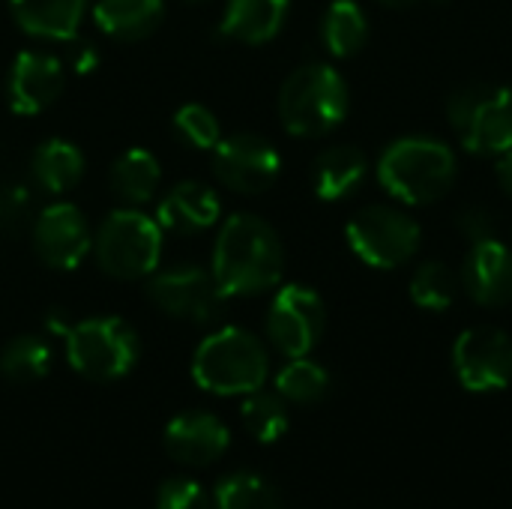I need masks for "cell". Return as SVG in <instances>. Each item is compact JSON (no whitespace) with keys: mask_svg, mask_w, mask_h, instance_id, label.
I'll return each mask as SVG.
<instances>
[{"mask_svg":"<svg viewBox=\"0 0 512 509\" xmlns=\"http://www.w3.org/2000/svg\"><path fill=\"white\" fill-rule=\"evenodd\" d=\"M285 249L270 222L234 213L222 222L213 249V276L225 297H255L279 285Z\"/></svg>","mask_w":512,"mask_h":509,"instance_id":"obj_1","label":"cell"},{"mask_svg":"<svg viewBox=\"0 0 512 509\" xmlns=\"http://www.w3.org/2000/svg\"><path fill=\"white\" fill-rule=\"evenodd\" d=\"M378 180L402 204H435L456 183V156L438 138H399L384 150L378 162Z\"/></svg>","mask_w":512,"mask_h":509,"instance_id":"obj_2","label":"cell"},{"mask_svg":"<svg viewBox=\"0 0 512 509\" xmlns=\"http://www.w3.org/2000/svg\"><path fill=\"white\" fill-rule=\"evenodd\" d=\"M267 372L270 357L261 339L240 327L210 333L192 357L195 384L216 396H249L264 387Z\"/></svg>","mask_w":512,"mask_h":509,"instance_id":"obj_3","label":"cell"},{"mask_svg":"<svg viewBox=\"0 0 512 509\" xmlns=\"http://www.w3.org/2000/svg\"><path fill=\"white\" fill-rule=\"evenodd\" d=\"M351 108L345 78L327 63L294 69L279 90V120L297 138H321L333 132Z\"/></svg>","mask_w":512,"mask_h":509,"instance_id":"obj_4","label":"cell"},{"mask_svg":"<svg viewBox=\"0 0 512 509\" xmlns=\"http://www.w3.org/2000/svg\"><path fill=\"white\" fill-rule=\"evenodd\" d=\"M447 117L462 147L477 156L512 150V90L504 84H468L447 102Z\"/></svg>","mask_w":512,"mask_h":509,"instance_id":"obj_5","label":"cell"},{"mask_svg":"<svg viewBox=\"0 0 512 509\" xmlns=\"http://www.w3.org/2000/svg\"><path fill=\"white\" fill-rule=\"evenodd\" d=\"M135 330L120 318H87L66 333V360L87 381H117L138 363Z\"/></svg>","mask_w":512,"mask_h":509,"instance_id":"obj_6","label":"cell"},{"mask_svg":"<svg viewBox=\"0 0 512 509\" xmlns=\"http://www.w3.org/2000/svg\"><path fill=\"white\" fill-rule=\"evenodd\" d=\"M99 267L114 279H144L162 258V225L141 210H114L93 240Z\"/></svg>","mask_w":512,"mask_h":509,"instance_id":"obj_7","label":"cell"},{"mask_svg":"<svg viewBox=\"0 0 512 509\" xmlns=\"http://www.w3.org/2000/svg\"><path fill=\"white\" fill-rule=\"evenodd\" d=\"M345 234L354 255L375 270L402 267L420 249V225L408 213L384 204L363 207L348 222Z\"/></svg>","mask_w":512,"mask_h":509,"instance_id":"obj_8","label":"cell"},{"mask_svg":"<svg viewBox=\"0 0 512 509\" xmlns=\"http://www.w3.org/2000/svg\"><path fill=\"white\" fill-rule=\"evenodd\" d=\"M147 297L159 312L195 324H210L225 303L213 270H204L198 264H177L171 270L156 273L147 288Z\"/></svg>","mask_w":512,"mask_h":509,"instance_id":"obj_9","label":"cell"},{"mask_svg":"<svg viewBox=\"0 0 512 509\" xmlns=\"http://www.w3.org/2000/svg\"><path fill=\"white\" fill-rule=\"evenodd\" d=\"M327 309L324 300L306 285H285L267 312V336L285 357H306L324 336Z\"/></svg>","mask_w":512,"mask_h":509,"instance_id":"obj_10","label":"cell"},{"mask_svg":"<svg viewBox=\"0 0 512 509\" xmlns=\"http://www.w3.org/2000/svg\"><path fill=\"white\" fill-rule=\"evenodd\" d=\"M453 369L465 390L495 393L512 381V339L498 327H471L453 345Z\"/></svg>","mask_w":512,"mask_h":509,"instance_id":"obj_11","label":"cell"},{"mask_svg":"<svg viewBox=\"0 0 512 509\" xmlns=\"http://www.w3.org/2000/svg\"><path fill=\"white\" fill-rule=\"evenodd\" d=\"M213 171L222 186L240 195H258L270 189L282 171L279 150L252 132H237L213 147Z\"/></svg>","mask_w":512,"mask_h":509,"instance_id":"obj_12","label":"cell"},{"mask_svg":"<svg viewBox=\"0 0 512 509\" xmlns=\"http://www.w3.org/2000/svg\"><path fill=\"white\" fill-rule=\"evenodd\" d=\"M33 246L42 264L54 270H78L93 249L90 222L75 204H48L33 219Z\"/></svg>","mask_w":512,"mask_h":509,"instance_id":"obj_13","label":"cell"},{"mask_svg":"<svg viewBox=\"0 0 512 509\" xmlns=\"http://www.w3.org/2000/svg\"><path fill=\"white\" fill-rule=\"evenodd\" d=\"M66 84V69L54 54L45 51H21L6 78V99L15 114H42L57 102Z\"/></svg>","mask_w":512,"mask_h":509,"instance_id":"obj_14","label":"cell"},{"mask_svg":"<svg viewBox=\"0 0 512 509\" xmlns=\"http://www.w3.org/2000/svg\"><path fill=\"white\" fill-rule=\"evenodd\" d=\"M231 432L225 423L207 411H186L174 417L165 429V450L174 462L186 468H207L225 456Z\"/></svg>","mask_w":512,"mask_h":509,"instance_id":"obj_15","label":"cell"},{"mask_svg":"<svg viewBox=\"0 0 512 509\" xmlns=\"http://www.w3.org/2000/svg\"><path fill=\"white\" fill-rule=\"evenodd\" d=\"M465 291L474 303L498 309L512 303V249L504 246L498 237L474 243L465 270H462Z\"/></svg>","mask_w":512,"mask_h":509,"instance_id":"obj_16","label":"cell"},{"mask_svg":"<svg viewBox=\"0 0 512 509\" xmlns=\"http://www.w3.org/2000/svg\"><path fill=\"white\" fill-rule=\"evenodd\" d=\"M222 204L204 183L183 180L159 201V225L174 234H198L216 225Z\"/></svg>","mask_w":512,"mask_h":509,"instance_id":"obj_17","label":"cell"},{"mask_svg":"<svg viewBox=\"0 0 512 509\" xmlns=\"http://www.w3.org/2000/svg\"><path fill=\"white\" fill-rule=\"evenodd\" d=\"M90 0H9L15 24L36 39H75Z\"/></svg>","mask_w":512,"mask_h":509,"instance_id":"obj_18","label":"cell"},{"mask_svg":"<svg viewBox=\"0 0 512 509\" xmlns=\"http://www.w3.org/2000/svg\"><path fill=\"white\" fill-rule=\"evenodd\" d=\"M288 9L291 0H228L219 30L228 39L261 45L282 30Z\"/></svg>","mask_w":512,"mask_h":509,"instance_id":"obj_19","label":"cell"},{"mask_svg":"<svg viewBox=\"0 0 512 509\" xmlns=\"http://www.w3.org/2000/svg\"><path fill=\"white\" fill-rule=\"evenodd\" d=\"M369 162L360 147L339 144L324 150L312 165V189L321 201H342L348 198L366 177Z\"/></svg>","mask_w":512,"mask_h":509,"instance_id":"obj_20","label":"cell"},{"mask_svg":"<svg viewBox=\"0 0 512 509\" xmlns=\"http://www.w3.org/2000/svg\"><path fill=\"white\" fill-rule=\"evenodd\" d=\"M165 15L162 0H96L93 21L96 27L120 42H138L150 36Z\"/></svg>","mask_w":512,"mask_h":509,"instance_id":"obj_21","label":"cell"},{"mask_svg":"<svg viewBox=\"0 0 512 509\" xmlns=\"http://www.w3.org/2000/svg\"><path fill=\"white\" fill-rule=\"evenodd\" d=\"M30 174L39 189L51 195H63L75 189L84 177V156L81 150L66 138H48L42 141L30 156Z\"/></svg>","mask_w":512,"mask_h":509,"instance_id":"obj_22","label":"cell"},{"mask_svg":"<svg viewBox=\"0 0 512 509\" xmlns=\"http://www.w3.org/2000/svg\"><path fill=\"white\" fill-rule=\"evenodd\" d=\"M159 180H162L159 159L150 150H144V147L126 150L111 165V189H114L117 198H123L132 207L147 204L156 195Z\"/></svg>","mask_w":512,"mask_h":509,"instance_id":"obj_23","label":"cell"},{"mask_svg":"<svg viewBox=\"0 0 512 509\" xmlns=\"http://www.w3.org/2000/svg\"><path fill=\"white\" fill-rule=\"evenodd\" d=\"M321 36H324V45L330 48V54H336V57L357 54L369 39V21H366V12L360 9V3L333 0L330 9L324 12Z\"/></svg>","mask_w":512,"mask_h":509,"instance_id":"obj_24","label":"cell"},{"mask_svg":"<svg viewBox=\"0 0 512 509\" xmlns=\"http://www.w3.org/2000/svg\"><path fill=\"white\" fill-rule=\"evenodd\" d=\"M276 393L285 402H294V405H315V402H321L330 393V375L315 360L294 357L276 375Z\"/></svg>","mask_w":512,"mask_h":509,"instance_id":"obj_25","label":"cell"},{"mask_svg":"<svg viewBox=\"0 0 512 509\" xmlns=\"http://www.w3.org/2000/svg\"><path fill=\"white\" fill-rule=\"evenodd\" d=\"M246 432L261 444H276L288 432V405L279 393H249L240 408Z\"/></svg>","mask_w":512,"mask_h":509,"instance_id":"obj_26","label":"cell"},{"mask_svg":"<svg viewBox=\"0 0 512 509\" xmlns=\"http://www.w3.org/2000/svg\"><path fill=\"white\" fill-rule=\"evenodd\" d=\"M51 369V348L39 336H15L0 354V372L15 384L42 381Z\"/></svg>","mask_w":512,"mask_h":509,"instance_id":"obj_27","label":"cell"},{"mask_svg":"<svg viewBox=\"0 0 512 509\" xmlns=\"http://www.w3.org/2000/svg\"><path fill=\"white\" fill-rule=\"evenodd\" d=\"M216 509H285V504L264 477L240 471L216 486Z\"/></svg>","mask_w":512,"mask_h":509,"instance_id":"obj_28","label":"cell"},{"mask_svg":"<svg viewBox=\"0 0 512 509\" xmlns=\"http://www.w3.org/2000/svg\"><path fill=\"white\" fill-rule=\"evenodd\" d=\"M459 294V279L456 273L441 264V261H426L417 267L414 279H411V300L420 306V309H429V312H444L453 306Z\"/></svg>","mask_w":512,"mask_h":509,"instance_id":"obj_29","label":"cell"},{"mask_svg":"<svg viewBox=\"0 0 512 509\" xmlns=\"http://www.w3.org/2000/svg\"><path fill=\"white\" fill-rule=\"evenodd\" d=\"M174 132L186 147H195V150H213L222 141L219 117L207 105H198V102L183 105L174 114Z\"/></svg>","mask_w":512,"mask_h":509,"instance_id":"obj_30","label":"cell"},{"mask_svg":"<svg viewBox=\"0 0 512 509\" xmlns=\"http://www.w3.org/2000/svg\"><path fill=\"white\" fill-rule=\"evenodd\" d=\"M33 219V192L21 180L0 183V228L18 231Z\"/></svg>","mask_w":512,"mask_h":509,"instance_id":"obj_31","label":"cell"},{"mask_svg":"<svg viewBox=\"0 0 512 509\" xmlns=\"http://www.w3.org/2000/svg\"><path fill=\"white\" fill-rule=\"evenodd\" d=\"M156 509H210V495L189 477L165 480L156 492Z\"/></svg>","mask_w":512,"mask_h":509,"instance_id":"obj_32","label":"cell"},{"mask_svg":"<svg viewBox=\"0 0 512 509\" xmlns=\"http://www.w3.org/2000/svg\"><path fill=\"white\" fill-rule=\"evenodd\" d=\"M459 231H462L471 243L492 240L495 231H498L495 213L486 210V207H468V210H462V216H459Z\"/></svg>","mask_w":512,"mask_h":509,"instance_id":"obj_33","label":"cell"},{"mask_svg":"<svg viewBox=\"0 0 512 509\" xmlns=\"http://www.w3.org/2000/svg\"><path fill=\"white\" fill-rule=\"evenodd\" d=\"M69 66H72L75 75H90V72L99 66V51H96V45H90V42H84V39H81V42L72 39Z\"/></svg>","mask_w":512,"mask_h":509,"instance_id":"obj_34","label":"cell"},{"mask_svg":"<svg viewBox=\"0 0 512 509\" xmlns=\"http://www.w3.org/2000/svg\"><path fill=\"white\" fill-rule=\"evenodd\" d=\"M498 183H501V189L512 198V150L498 156Z\"/></svg>","mask_w":512,"mask_h":509,"instance_id":"obj_35","label":"cell"},{"mask_svg":"<svg viewBox=\"0 0 512 509\" xmlns=\"http://www.w3.org/2000/svg\"><path fill=\"white\" fill-rule=\"evenodd\" d=\"M381 3H387V6H411L414 0H381Z\"/></svg>","mask_w":512,"mask_h":509,"instance_id":"obj_36","label":"cell"},{"mask_svg":"<svg viewBox=\"0 0 512 509\" xmlns=\"http://www.w3.org/2000/svg\"><path fill=\"white\" fill-rule=\"evenodd\" d=\"M186 3H204V0H186Z\"/></svg>","mask_w":512,"mask_h":509,"instance_id":"obj_37","label":"cell"}]
</instances>
